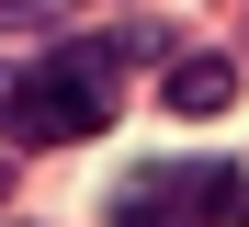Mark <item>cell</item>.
Segmentation results:
<instances>
[{"instance_id": "obj_1", "label": "cell", "mask_w": 249, "mask_h": 227, "mask_svg": "<svg viewBox=\"0 0 249 227\" xmlns=\"http://www.w3.org/2000/svg\"><path fill=\"white\" fill-rule=\"evenodd\" d=\"M12 136L23 148H79V136L113 125V45H46V57L12 68Z\"/></svg>"}, {"instance_id": "obj_2", "label": "cell", "mask_w": 249, "mask_h": 227, "mask_svg": "<svg viewBox=\"0 0 249 227\" xmlns=\"http://www.w3.org/2000/svg\"><path fill=\"white\" fill-rule=\"evenodd\" d=\"M159 103H170L181 125H215V114L238 103V57H215V45H193V57H170V68H159Z\"/></svg>"}, {"instance_id": "obj_3", "label": "cell", "mask_w": 249, "mask_h": 227, "mask_svg": "<svg viewBox=\"0 0 249 227\" xmlns=\"http://www.w3.org/2000/svg\"><path fill=\"white\" fill-rule=\"evenodd\" d=\"M113 227H204L193 216V193H181V170H136L113 193Z\"/></svg>"}, {"instance_id": "obj_4", "label": "cell", "mask_w": 249, "mask_h": 227, "mask_svg": "<svg viewBox=\"0 0 249 227\" xmlns=\"http://www.w3.org/2000/svg\"><path fill=\"white\" fill-rule=\"evenodd\" d=\"M12 23H46V0H12Z\"/></svg>"}]
</instances>
